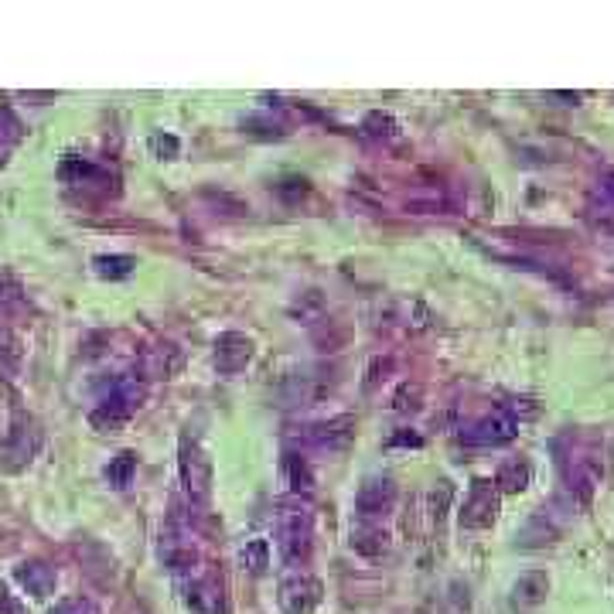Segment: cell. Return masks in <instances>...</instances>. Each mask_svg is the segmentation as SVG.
Segmentation results:
<instances>
[{
	"label": "cell",
	"mask_w": 614,
	"mask_h": 614,
	"mask_svg": "<svg viewBox=\"0 0 614 614\" xmlns=\"http://www.w3.org/2000/svg\"><path fill=\"white\" fill-rule=\"evenodd\" d=\"M273 536H277L280 557L294 570H301L311 560L314 550V516L301 499H287L277 505L273 516Z\"/></svg>",
	"instance_id": "cell-1"
},
{
	"label": "cell",
	"mask_w": 614,
	"mask_h": 614,
	"mask_svg": "<svg viewBox=\"0 0 614 614\" xmlns=\"http://www.w3.org/2000/svg\"><path fill=\"white\" fill-rule=\"evenodd\" d=\"M178 471H181V488L192 509H205L212 499V458L205 451V444L198 441V434L185 430L178 444Z\"/></svg>",
	"instance_id": "cell-2"
},
{
	"label": "cell",
	"mask_w": 614,
	"mask_h": 614,
	"mask_svg": "<svg viewBox=\"0 0 614 614\" xmlns=\"http://www.w3.org/2000/svg\"><path fill=\"white\" fill-rule=\"evenodd\" d=\"M140 403H144V386H140L134 376H120L110 386V393L99 400L89 423H93L96 430H103V434H116L120 427H127L130 417L140 410Z\"/></svg>",
	"instance_id": "cell-3"
},
{
	"label": "cell",
	"mask_w": 614,
	"mask_h": 614,
	"mask_svg": "<svg viewBox=\"0 0 614 614\" xmlns=\"http://www.w3.org/2000/svg\"><path fill=\"white\" fill-rule=\"evenodd\" d=\"M574 444V437H570ZM560 468H563V481H567V495H570V505L577 502H591L594 488L601 485V475H604V464H601V454H597L594 444H574L570 454L560 458Z\"/></svg>",
	"instance_id": "cell-4"
},
{
	"label": "cell",
	"mask_w": 614,
	"mask_h": 614,
	"mask_svg": "<svg viewBox=\"0 0 614 614\" xmlns=\"http://www.w3.org/2000/svg\"><path fill=\"white\" fill-rule=\"evenodd\" d=\"M321 597H325V587L307 570H290L277 587V604L284 614H314L321 608Z\"/></svg>",
	"instance_id": "cell-5"
},
{
	"label": "cell",
	"mask_w": 614,
	"mask_h": 614,
	"mask_svg": "<svg viewBox=\"0 0 614 614\" xmlns=\"http://www.w3.org/2000/svg\"><path fill=\"white\" fill-rule=\"evenodd\" d=\"M516 437H519L516 410H512V406H502V410H492L481 420L471 423L461 434V441L468 447H502V444H512Z\"/></svg>",
	"instance_id": "cell-6"
},
{
	"label": "cell",
	"mask_w": 614,
	"mask_h": 614,
	"mask_svg": "<svg viewBox=\"0 0 614 614\" xmlns=\"http://www.w3.org/2000/svg\"><path fill=\"white\" fill-rule=\"evenodd\" d=\"M396 505V481L393 475H369L362 478L355 492V519L359 522H383Z\"/></svg>",
	"instance_id": "cell-7"
},
{
	"label": "cell",
	"mask_w": 614,
	"mask_h": 614,
	"mask_svg": "<svg viewBox=\"0 0 614 614\" xmlns=\"http://www.w3.org/2000/svg\"><path fill=\"white\" fill-rule=\"evenodd\" d=\"M458 519L464 529H488L499 519V488H495V481L481 478L471 485V492L461 502Z\"/></svg>",
	"instance_id": "cell-8"
},
{
	"label": "cell",
	"mask_w": 614,
	"mask_h": 614,
	"mask_svg": "<svg viewBox=\"0 0 614 614\" xmlns=\"http://www.w3.org/2000/svg\"><path fill=\"white\" fill-rule=\"evenodd\" d=\"M253 355H256V345L250 335H243V331H222L212 348V365L222 376H239L253 362Z\"/></svg>",
	"instance_id": "cell-9"
},
{
	"label": "cell",
	"mask_w": 614,
	"mask_h": 614,
	"mask_svg": "<svg viewBox=\"0 0 614 614\" xmlns=\"http://www.w3.org/2000/svg\"><path fill=\"white\" fill-rule=\"evenodd\" d=\"M181 601L192 614H226V591L212 574H192L181 587Z\"/></svg>",
	"instance_id": "cell-10"
},
{
	"label": "cell",
	"mask_w": 614,
	"mask_h": 614,
	"mask_svg": "<svg viewBox=\"0 0 614 614\" xmlns=\"http://www.w3.org/2000/svg\"><path fill=\"white\" fill-rule=\"evenodd\" d=\"M352 437H355V417H331L301 427L297 441L304 447H318V451H342V447L352 444Z\"/></svg>",
	"instance_id": "cell-11"
},
{
	"label": "cell",
	"mask_w": 614,
	"mask_h": 614,
	"mask_svg": "<svg viewBox=\"0 0 614 614\" xmlns=\"http://www.w3.org/2000/svg\"><path fill=\"white\" fill-rule=\"evenodd\" d=\"M161 560H164V567L174 570V574H192L198 563V550L192 539H188V533L171 526L161 533Z\"/></svg>",
	"instance_id": "cell-12"
},
{
	"label": "cell",
	"mask_w": 614,
	"mask_h": 614,
	"mask_svg": "<svg viewBox=\"0 0 614 614\" xmlns=\"http://www.w3.org/2000/svg\"><path fill=\"white\" fill-rule=\"evenodd\" d=\"M567 526V512L560 509V502H553L550 509H539L529 526L522 529V546H546V543H557V536L563 533Z\"/></svg>",
	"instance_id": "cell-13"
},
{
	"label": "cell",
	"mask_w": 614,
	"mask_h": 614,
	"mask_svg": "<svg viewBox=\"0 0 614 614\" xmlns=\"http://www.w3.org/2000/svg\"><path fill=\"white\" fill-rule=\"evenodd\" d=\"M38 444H41V434L31 423H14L11 427V434H7V441H4V464L11 471H18L24 468L31 458H35V451H38Z\"/></svg>",
	"instance_id": "cell-14"
},
{
	"label": "cell",
	"mask_w": 614,
	"mask_h": 614,
	"mask_svg": "<svg viewBox=\"0 0 614 614\" xmlns=\"http://www.w3.org/2000/svg\"><path fill=\"white\" fill-rule=\"evenodd\" d=\"M58 174H62L65 185H76V188H93V185H110L113 174L103 168V164L89 161V157H76L69 154L62 164H58Z\"/></svg>",
	"instance_id": "cell-15"
},
{
	"label": "cell",
	"mask_w": 614,
	"mask_h": 614,
	"mask_svg": "<svg viewBox=\"0 0 614 614\" xmlns=\"http://www.w3.org/2000/svg\"><path fill=\"white\" fill-rule=\"evenodd\" d=\"M546 594H550V577L543 570H529L512 584V608L519 614H533L546 601Z\"/></svg>",
	"instance_id": "cell-16"
},
{
	"label": "cell",
	"mask_w": 614,
	"mask_h": 614,
	"mask_svg": "<svg viewBox=\"0 0 614 614\" xmlns=\"http://www.w3.org/2000/svg\"><path fill=\"white\" fill-rule=\"evenodd\" d=\"M14 580L28 591L31 597H52L55 594V570L41 560H28L21 567H14Z\"/></svg>",
	"instance_id": "cell-17"
},
{
	"label": "cell",
	"mask_w": 614,
	"mask_h": 614,
	"mask_svg": "<svg viewBox=\"0 0 614 614\" xmlns=\"http://www.w3.org/2000/svg\"><path fill=\"white\" fill-rule=\"evenodd\" d=\"M352 550L362 553V557L376 560L383 557V553L389 550V533L383 529V522H355L352 526Z\"/></svg>",
	"instance_id": "cell-18"
},
{
	"label": "cell",
	"mask_w": 614,
	"mask_h": 614,
	"mask_svg": "<svg viewBox=\"0 0 614 614\" xmlns=\"http://www.w3.org/2000/svg\"><path fill=\"white\" fill-rule=\"evenodd\" d=\"M529 485H533V464H529L526 458L505 461L499 468V475H495V488H499V495H519V492H526Z\"/></svg>",
	"instance_id": "cell-19"
},
{
	"label": "cell",
	"mask_w": 614,
	"mask_h": 614,
	"mask_svg": "<svg viewBox=\"0 0 614 614\" xmlns=\"http://www.w3.org/2000/svg\"><path fill=\"white\" fill-rule=\"evenodd\" d=\"M284 481L290 485V492H294V499H301V495H311L314 492V468H311V461H307L304 454H297V451L284 454Z\"/></svg>",
	"instance_id": "cell-20"
},
{
	"label": "cell",
	"mask_w": 614,
	"mask_h": 614,
	"mask_svg": "<svg viewBox=\"0 0 614 614\" xmlns=\"http://www.w3.org/2000/svg\"><path fill=\"white\" fill-rule=\"evenodd\" d=\"M137 475V454L134 451H120L116 458H110L106 464V481L113 488H130V481Z\"/></svg>",
	"instance_id": "cell-21"
},
{
	"label": "cell",
	"mask_w": 614,
	"mask_h": 614,
	"mask_svg": "<svg viewBox=\"0 0 614 614\" xmlns=\"http://www.w3.org/2000/svg\"><path fill=\"white\" fill-rule=\"evenodd\" d=\"M239 563L250 574H267L270 570V543L267 539H246V546L239 550Z\"/></svg>",
	"instance_id": "cell-22"
},
{
	"label": "cell",
	"mask_w": 614,
	"mask_h": 614,
	"mask_svg": "<svg viewBox=\"0 0 614 614\" xmlns=\"http://www.w3.org/2000/svg\"><path fill=\"white\" fill-rule=\"evenodd\" d=\"M178 369H181V352L174 345H157L154 352L147 355V372H151V376L171 379Z\"/></svg>",
	"instance_id": "cell-23"
},
{
	"label": "cell",
	"mask_w": 614,
	"mask_h": 614,
	"mask_svg": "<svg viewBox=\"0 0 614 614\" xmlns=\"http://www.w3.org/2000/svg\"><path fill=\"white\" fill-rule=\"evenodd\" d=\"M93 267L103 280H123V277L134 273L137 260H134V256H123V253H110V256H96Z\"/></svg>",
	"instance_id": "cell-24"
},
{
	"label": "cell",
	"mask_w": 614,
	"mask_h": 614,
	"mask_svg": "<svg viewBox=\"0 0 614 614\" xmlns=\"http://www.w3.org/2000/svg\"><path fill=\"white\" fill-rule=\"evenodd\" d=\"M21 144V120L7 106H0V164Z\"/></svg>",
	"instance_id": "cell-25"
},
{
	"label": "cell",
	"mask_w": 614,
	"mask_h": 614,
	"mask_svg": "<svg viewBox=\"0 0 614 614\" xmlns=\"http://www.w3.org/2000/svg\"><path fill=\"white\" fill-rule=\"evenodd\" d=\"M362 130H365V134H369V137H379V140H393V137H400V123H396L389 113H379V110L365 116Z\"/></svg>",
	"instance_id": "cell-26"
},
{
	"label": "cell",
	"mask_w": 614,
	"mask_h": 614,
	"mask_svg": "<svg viewBox=\"0 0 614 614\" xmlns=\"http://www.w3.org/2000/svg\"><path fill=\"white\" fill-rule=\"evenodd\" d=\"M420 386L417 383H403L400 386V393L393 396V410L396 413H413V410H420Z\"/></svg>",
	"instance_id": "cell-27"
},
{
	"label": "cell",
	"mask_w": 614,
	"mask_h": 614,
	"mask_svg": "<svg viewBox=\"0 0 614 614\" xmlns=\"http://www.w3.org/2000/svg\"><path fill=\"white\" fill-rule=\"evenodd\" d=\"M151 151H154V157H161V161H174V157L181 154V140L174 134H154Z\"/></svg>",
	"instance_id": "cell-28"
},
{
	"label": "cell",
	"mask_w": 614,
	"mask_h": 614,
	"mask_svg": "<svg viewBox=\"0 0 614 614\" xmlns=\"http://www.w3.org/2000/svg\"><path fill=\"white\" fill-rule=\"evenodd\" d=\"M48 614H99V608L93 601H86V597H65Z\"/></svg>",
	"instance_id": "cell-29"
},
{
	"label": "cell",
	"mask_w": 614,
	"mask_h": 614,
	"mask_svg": "<svg viewBox=\"0 0 614 614\" xmlns=\"http://www.w3.org/2000/svg\"><path fill=\"white\" fill-rule=\"evenodd\" d=\"M0 614H28L24 601L18 594H11V587L7 584H0Z\"/></svg>",
	"instance_id": "cell-30"
},
{
	"label": "cell",
	"mask_w": 614,
	"mask_h": 614,
	"mask_svg": "<svg viewBox=\"0 0 614 614\" xmlns=\"http://www.w3.org/2000/svg\"><path fill=\"white\" fill-rule=\"evenodd\" d=\"M277 192H280V198H287V202H297V198L307 195V181L304 178H287V181H280V185H277Z\"/></svg>",
	"instance_id": "cell-31"
},
{
	"label": "cell",
	"mask_w": 614,
	"mask_h": 614,
	"mask_svg": "<svg viewBox=\"0 0 614 614\" xmlns=\"http://www.w3.org/2000/svg\"><path fill=\"white\" fill-rule=\"evenodd\" d=\"M389 447H423V437L413 434V430H396V434L389 437Z\"/></svg>",
	"instance_id": "cell-32"
},
{
	"label": "cell",
	"mask_w": 614,
	"mask_h": 614,
	"mask_svg": "<svg viewBox=\"0 0 614 614\" xmlns=\"http://www.w3.org/2000/svg\"><path fill=\"white\" fill-rule=\"evenodd\" d=\"M608 192H611V198H614V178H608Z\"/></svg>",
	"instance_id": "cell-33"
}]
</instances>
